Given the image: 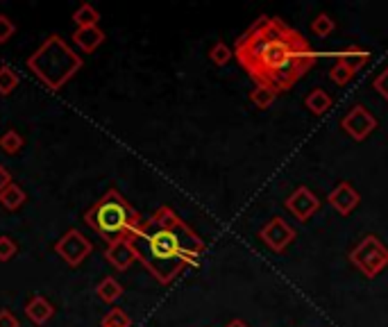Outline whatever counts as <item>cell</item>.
Segmentation results:
<instances>
[{
  "instance_id": "cell-1",
  "label": "cell",
  "mask_w": 388,
  "mask_h": 327,
  "mask_svg": "<svg viewBox=\"0 0 388 327\" xmlns=\"http://www.w3.org/2000/svg\"><path fill=\"white\" fill-rule=\"evenodd\" d=\"M141 264L159 282H170L200 255V241L170 210H159L130 236Z\"/></svg>"
},
{
  "instance_id": "cell-2",
  "label": "cell",
  "mask_w": 388,
  "mask_h": 327,
  "mask_svg": "<svg viewBox=\"0 0 388 327\" xmlns=\"http://www.w3.org/2000/svg\"><path fill=\"white\" fill-rule=\"evenodd\" d=\"M84 223L100 239L107 243H116L130 241V236L137 232L144 221L121 193L116 189H109L91 210H87Z\"/></svg>"
},
{
  "instance_id": "cell-3",
  "label": "cell",
  "mask_w": 388,
  "mask_h": 327,
  "mask_svg": "<svg viewBox=\"0 0 388 327\" xmlns=\"http://www.w3.org/2000/svg\"><path fill=\"white\" fill-rule=\"evenodd\" d=\"M25 64L50 91H59L82 69V57L59 34H50Z\"/></svg>"
},
{
  "instance_id": "cell-4",
  "label": "cell",
  "mask_w": 388,
  "mask_h": 327,
  "mask_svg": "<svg viewBox=\"0 0 388 327\" xmlns=\"http://www.w3.org/2000/svg\"><path fill=\"white\" fill-rule=\"evenodd\" d=\"M91 250H93V243L89 241V236L82 234L80 229H69V232L55 243V252L69 266H80L91 255Z\"/></svg>"
},
{
  "instance_id": "cell-5",
  "label": "cell",
  "mask_w": 388,
  "mask_h": 327,
  "mask_svg": "<svg viewBox=\"0 0 388 327\" xmlns=\"http://www.w3.org/2000/svg\"><path fill=\"white\" fill-rule=\"evenodd\" d=\"M104 259H107L116 271H125L134 259H137V255H134L130 241H116V243L107 245V250H104Z\"/></svg>"
},
{
  "instance_id": "cell-6",
  "label": "cell",
  "mask_w": 388,
  "mask_h": 327,
  "mask_svg": "<svg viewBox=\"0 0 388 327\" xmlns=\"http://www.w3.org/2000/svg\"><path fill=\"white\" fill-rule=\"evenodd\" d=\"M102 41H104V32L98 25L78 27L73 32V43H76L82 53H93V50H98V46H102Z\"/></svg>"
},
{
  "instance_id": "cell-7",
  "label": "cell",
  "mask_w": 388,
  "mask_h": 327,
  "mask_svg": "<svg viewBox=\"0 0 388 327\" xmlns=\"http://www.w3.org/2000/svg\"><path fill=\"white\" fill-rule=\"evenodd\" d=\"M25 316L30 323L34 325H46L52 316H55V307L43 298V295H34V298H30L27 304H25Z\"/></svg>"
},
{
  "instance_id": "cell-8",
  "label": "cell",
  "mask_w": 388,
  "mask_h": 327,
  "mask_svg": "<svg viewBox=\"0 0 388 327\" xmlns=\"http://www.w3.org/2000/svg\"><path fill=\"white\" fill-rule=\"evenodd\" d=\"M25 200H27L25 191H23V187H21V184H16V182H12L10 187L0 191V205H3L7 212H16V210H21V207L25 205Z\"/></svg>"
},
{
  "instance_id": "cell-9",
  "label": "cell",
  "mask_w": 388,
  "mask_h": 327,
  "mask_svg": "<svg viewBox=\"0 0 388 327\" xmlns=\"http://www.w3.org/2000/svg\"><path fill=\"white\" fill-rule=\"evenodd\" d=\"M73 21H76V25L78 27H91V25H98V21H100V14L98 10H95L93 5H80L76 12H73Z\"/></svg>"
},
{
  "instance_id": "cell-10",
  "label": "cell",
  "mask_w": 388,
  "mask_h": 327,
  "mask_svg": "<svg viewBox=\"0 0 388 327\" xmlns=\"http://www.w3.org/2000/svg\"><path fill=\"white\" fill-rule=\"evenodd\" d=\"M95 293H98V298H100L102 302H116L118 298H121L123 286L118 284L114 278H104L100 284L95 286Z\"/></svg>"
},
{
  "instance_id": "cell-11",
  "label": "cell",
  "mask_w": 388,
  "mask_h": 327,
  "mask_svg": "<svg viewBox=\"0 0 388 327\" xmlns=\"http://www.w3.org/2000/svg\"><path fill=\"white\" fill-rule=\"evenodd\" d=\"M19 82H21L19 73L14 71L10 64L0 66V95H12L14 91H16Z\"/></svg>"
},
{
  "instance_id": "cell-12",
  "label": "cell",
  "mask_w": 388,
  "mask_h": 327,
  "mask_svg": "<svg viewBox=\"0 0 388 327\" xmlns=\"http://www.w3.org/2000/svg\"><path fill=\"white\" fill-rule=\"evenodd\" d=\"M0 150L5 155H10V157L19 155L23 150V137H21L16 130H7L5 135L0 137Z\"/></svg>"
},
{
  "instance_id": "cell-13",
  "label": "cell",
  "mask_w": 388,
  "mask_h": 327,
  "mask_svg": "<svg viewBox=\"0 0 388 327\" xmlns=\"http://www.w3.org/2000/svg\"><path fill=\"white\" fill-rule=\"evenodd\" d=\"M102 327H130V316L123 309H111L107 316L102 318Z\"/></svg>"
},
{
  "instance_id": "cell-14",
  "label": "cell",
  "mask_w": 388,
  "mask_h": 327,
  "mask_svg": "<svg viewBox=\"0 0 388 327\" xmlns=\"http://www.w3.org/2000/svg\"><path fill=\"white\" fill-rule=\"evenodd\" d=\"M19 252V245L12 236H0V262H10V259Z\"/></svg>"
},
{
  "instance_id": "cell-15",
  "label": "cell",
  "mask_w": 388,
  "mask_h": 327,
  "mask_svg": "<svg viewBox=\"0 0 388 327\" xmlns=\"http://www.w3.org/2000/svg\"><path fill=\"white\" fill-rule=\"evenodd\" d=\"M16 32V25L14 21L7 16V14H0V43H7Z\"/></svg>"
},
{
  "instance_id": "cell-16",
  "label": "cell",
  "mask_w": 388,
  "mask_h": 327,
  "mask_svg": "<svg viewBox=\"0 0 388 327\" xmlns=\"http://www.w3.org/2000/svg\"><path fill=\"white\" fill-rule=\"evenodd\" d=\"M0 327H21V323L10 309H0Z\"/></svg>"
},
{
  "instance_id": "cell-17",
  "label": "cell",
  "mask_w": 388,
  "mask_h": 327,
  "mask_svg": "<svg viewBox=\"0 0 388 327\" xmlns=\"http://www.w3.org/2000/svg\"><path fill=\"white\" fill-rule=\"evenodd\" d=\"M12 182H14V180H12V173H10V170H7L5 166H0V191L10 187Z\"/></svg>"
}]
</instances>
